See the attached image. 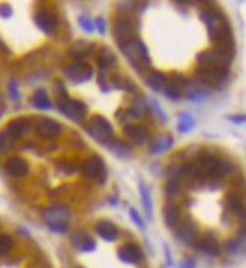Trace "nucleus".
Wrapping results in <instances>:
<instances>
[{"label":"nucleus","instance_id":"1","mask_svg":"<svg viewBox=\"0 0 246 268\" xmlns=\"http://www.w3.org/2000/svg\"><path fill=\"white\" fill-rule=\"evenodd\" d=\"M201 17H203V21L207 24L210 39L216 44H221L222 48L227 50V45L230 44L231 33H230V26L227 24L225 18L216 12H210V11L203 12Z\"/></svg>","mask_w":246,"mask_h":268},{"label":"nucleus","instance_id":"2","mask_svg":"<svg viewBox=\"0 0 246 268\" xmlns=\"http://www.w3.org/2000/svg\"><path fill=\"white\" fill-rule=\"evenodd\" d=\"M120 48H122L125 57L135 66H141L143 63L147 65L150 62L149 51L140 39H129L128 42L120 45Z\"/></svg>","mask_w":246,"mask_h":268},{"label":"nucleus","instance_id":"3","mask_svg":"<svg viewBox=\"0 0 246 268\" xmlns=\"http://www.w3.org/2000/svg\"><path fill=\"white\" fill-rule=\"evenodd\" d=\"M87 132L96 141H99L102 144H108L114 136V131H113L111 123L102 116H95L90 119L89 126H87Z\"/></svg>","mask_w":246,"mask_h":268},{"label":"nucleus","instance_id":"4","mask_svg":"<svg viewBox=\"0 0 246 268\" xmlns=\"http://www.w3.org/2000/svg\"><path fill=\"white\" fill-rule=\"evenodd\" d=\"M198 62L203 66H213V67H221V69H228V65L231 62V54L224 50V48H213L207 50L198 56Z\"/></svg>","mask_w":246,"mask_h":268},{"label":"nucleus","instance_id":"5","mask_svg":"<svg viewBox=\"0 0 246 268\" xmlns=\"http://www.w3.org/2000/svg\"><path fill=\"white\" fill-rule=\"evenodd\" d=\"M197 80L209 87H218L224 80L227 70L221 67H213V66H200L195 72Z\"/></svg>","mask_w":246,"mask_h":268},{"label":"nucleus","instance_id":"6","mask_svg":"<svg viewBox=\"0 0 246 268\" xmlns=\"http://www.w3.org/2000/svg\"><path fill=\"white\" fill-rule=\"evenodd\" d=\"M59 109L74 122H83L87 114V106L81 100L75 99H66L63 102H59Z\"/></svg>","mask_w":246,"mask_h":268},{"label":"nucleus","instance_id":"7","mask_svg":"<svg viewBox=\"0 0 246 268\" xmlns=\"http://www.w3.org/2000/svg\"><path fill=\"white\" fill-rule=\"evenodd\" d=\"M65 75L74 83H84L93 76V67L83 62H75L65 67Z\"/></svg>","mask_w":246,"mask_h":268},{"label":"nucleus","instance_id":"8","mask_svg":"<svg viewBox=\"0 0 246 268\" xmlns=\"http://www.w3.org/2000/svg\"><path fill=\"white\" fill-rule=\"evenodd\" d=\"M81 172L87 178H96L99 183H104L105 181V167H104V161L99 156H96V155L84 161V164L81 165Z\"/></svg>","mask_w":246,"mask_h":268},{"label":"nucleus","instance_id":"9","mask_svg":"<svg viewBox=\"0 0 246 268\" xmlns=\"http://www.w3.org/2000/svg\"><path fill=\"white\" fill-rule=\"evenodd\" d=\"M35 23H36V26H38L42 32H45L47 34H50V33H53V32L57 29V26H59V18H57V15H56L53 11H50V9H42V11H39L36 15H35Z\"/></svg>","mask_w":246,"mask_h":268},{"label":"nucleus","instance_id":"10","mask_svg":"<svg viewBox=\"0 0 246 268\" xmlns=\"http://www.w3.org/2000/svg\"><path fill=\"white\" fill-rule=\"evenodd\" d=\"M36 132L42 138H54L62 134V126L53 119H39L36 123Z\"/></svg>","mask_w":246,"mask_h":268},{"label":"nucleus","instance_id":"11","mask_svg":"<svg viewBox=\"0 0 246 268\" xmlns=\"http://www.w3.org/2000/svg\"><path fill=\"white\" fill-rule=\"evenodd\" d=\"M44 216L47 219L48 223H69V217H71V213H69V208L66 205H54L50 207L44 211Z\"/></svg>","mask_w":246,"mask_h":268},{"label":"nucleus","instance_id":"12","mask_svg":"<svg viewBox=\"0 0 246 268\" xmlns=\"http://www.w3.org/2000/svg\"><path fill=\"white\" fill-rule=\"evenodd\" d=\"M119 258L120 261L126 262V264H138L143 259V250L140 249V246L137 244H125L123 247L119 249Z\"/></svg>","mask_w":246,"mask_h":268},{"label":"nucleus","instance_id":"13","mask_svg":"<svg viewBox=\"0 0 246 268\" xmlns=\"http://www.w3.org/2000/svg\"><path fill=\"white\" fill-rule=\"evenodd\" d=\"M5 169L11 177H15V178H21V177H26L29 174V165L21 158L8 159L6 165H5Z\"/></svg>","mask_w":246,"mask_h":268},{"label":"nucleus","instance_id":"14","mask_svg":"<svg viewBox=\"0 0 246 268\" xmlns=\"http://www.w3.org/2000/svg\"><path fill=\"white\" fill-rule=\"evenodd\" d=\"M96 234L105 241H116L119 237V229L110 220H101L96 225Z\"/></svg>","mask_w":246,"mask_h":268},{"label":"nucleus","instance_id":"15","mask_svg":"<svg viewBox=\"0 0 246 268\" xmlns=\"http://www.w3.org/2000/svg\"><path fill=\"white\" fill-rule=\"evenodd\" d=\"M132 33H134V24L128 18L120 20L114 27V37L119 41L120 45H123L125 42H128L131 39Z\"/></svg>","mask_w":246,"mask_h":268},{"label":"nucleus","instance_id":"16","mask_svg":"<svg viewBox=\"0 0 246 268\" xmlns=\"http://www.w3.org/2000/svg\"><path fill=\"white\" fill-rule=\"evenodd\" d=\"M72 244H74L75 249H78L81 252H92L96 247L95 240L86 231H77L72 235Z\"/></svg>","mask_w":246,"mask_h":268},{"label":"nucleus","instance_id":"17","mask_svg":"<svg viewBox=\"0 0 246 268\" xmlns=\"http://www.w3.org/2000/svg\"><path fill=\"white\" fill-rule=\"evenodd\" d=\"M123 131L128 135V138H131L137 144H144L149 139V132H147L146 126H141V125H126Z\"/></svg>","mask_w":246,"mask_h":268},{"label":"nucleus","instance_id":"18","mask_svg":"<svg viewBox=\"0 0 246 268\" xmlns=\"http://www.w3.org/2000/svg\"><path fill=\"white\" fill-rule=\"evenodd\" d=\"M200 249L209 255H213V256L219 255V252H221V246H219L218 238L210 233L203 235V238L200 240Z\"/></svg>","mask_w":246,"mask_h":268},{"label":"nucleus","instance_id":"19","mask_svg":"<svg viewBox=\"0 0 246 268\" xmlns=\"http://www.w3.org/2000/svg\"><path fill=\"white\" fill-rule=\"evenodd\" d=\"M177 237L183 243H186V244L194 243V240L197 237V226H195V223L191 222V220H186L185 223H182L179 226V229H177Z\"/></svg>","mask_w":246,"mask_h":268},{"label":"nucleus","instance_id":"20","mask_svg":"<svg viewBox=\"0 0 246 268\" xmlns=\"http://www.w3.org/2000/svg\"><path fill=\"white\" fill-rule=\"evenodd\" d=\"M11 135H14L15 138H20V136H24L29 131H30V122L24 117H20V119H15L12 120L9 125H8V129H6Z\"/></svg>","mask_w":246,"mask_h":268},{"label":"nucleus","instance_id":"21","mask_svg":"<svg viewBox=\"0 0 246 268\" xmlns=\"http://www.w3.org/2000/svg\"><path fill=\"white\" fill-rule=\"evenodd\" d=\"M33 106L35 108H38V109H42V111H47L53 106V102L50 99V96L47 95V92L44 89H39L35 92L33 95Z\"/></svg>","mask_w":246,"mask_h":268},{"label":"nucleus","instance_id":"22","mask_svg":"<svg viewBox=\"0 0 246 268\" xmlns=\"http://www.w3.org/2000/svg\"><path fill=\"white\" fill-rule=\"evenodd\" d=\"M173 142H174V139H173L170 135H167V136H159V138H156V141L150 145V153H152V155H159V153H164V151H167V150L171 148Z\"/></svg>","mask_w":246,"mask_h":268},{"label":"nucleus","instance_id":"23","mask_svg":"<svg viewBox=\"0 0 246 268\" xmlns=\"http://www.w3.org/2000/svg\"><path fill=\"white\" fill-rule=\"evenodd\" d=\"M233 169L231 164L227 161H216V164L213 165V168L209 171V175L213 177V178H222L227 174H230Z\"/></svg>","mask_w":246,"mask_h":268},{"label":"nucleus","instance_id":"24","mask_svg":"<svg viewBox=\"0 0 246 268\" xmlns=\"http://www.w3.org/2000/svg\"><path fill=\"white\" fill-rule=\"evenodd\" d=\"M147 83L152 89L155 90H161L167 86V76L159 72V70H153L150 75H149V78H147Z\"/></svg>","mask_w":246,"mask_h":268},{"label":"nucleus","instance_id":"25","mask_svg":"<svg viewBox=\"0 0 246 268\" xmlns=\"http://www.w3.org/2000/svg\"><path fill=\"white\" fill-rule=\"evenodd\" d=\"M114 62H116V56L108 48H102L101 50V54L98 57V65H99L101 69H105V70L110 69Z\"/></svg>","mask_w":246,"mask_h":268},{"label":"nucleus","instance_id":"26","mask_svg":"<svg viewBox=\"0 0 246 268\" xmlns=\"http://www.w3.org/2000/svg\"><path fill=\"white\" fill-rule=\"evenodd\" d=\"M164 217H165V222H167L168 226L177 225L179 220H180V208L177 205H167Z\"/></svg>","mask_w":246,"mask_h":268},{"label":"nucleus","instance_id":"27","mask_svg":"<svg viewBox=\"0 0 246 268\" xmlns=\"http://www.w3.org/2000/svg\"><path fill=\"white\" fill-rule=\"evenodd\" d=\"M147 112V105L143 99H137L132 105V108L129 109V116L132 119H140V117H144Z\"/></svg>","mask_w":246,"mask_h":268},{"label":"nucleus","instance_id":"28","mask_svg":"<svg viewBox=\"0 0 246 268\" xmlns=\"http://www.w3.org/2000/svg\"><path fill=\"white\" fill-rule=\"evenodd\" d=\"M15 136L11 135L8 131L0 132V153H6L15 145Z\"/></svg>","mask_w":246,"mask_h":268},{"label":"nucleus","instance_id":"29","mask_svg":"<svg viewBox=\"0 0 246 268\" xmlns=\"http://www.w3.org/2000/svg\"><path fill=\"white\" fill-rule=\"evenodd\" d=\"M194 126H195V120L189 116V114H186V112L180 114V117H179V131L182 134H186V132L192 131Z\"/></svg>","mask_w":246,"mask_h":268},{"label":"nucleus","instance_id":"30","mask_svg":"<svg viewBox=\"0 0 246 268\" xmlns=\"http://www.w3.org/2000/svg\"><path fill=\"white\" fill-rule=\"evenodd\" d=\"M90 50H92V47H90L87 42L78 41L75 45H72V48H71V56L75 57V59H80V57H83V56H87V53H89Z\"/></svg>","mask_w":246,"mask_h":268},{"label":"nucleus","instance_id":"31","mask_svg":"<svg viewBox=\"0 0 246 268\" xmlns=\"http://www.w3.org/2000/svg\"><path fill=\"white\" fill-rule=\"evenodd\" d=\"M140 194H141V200H143V204H144L146 214H147V216H152V198H150L149 189H147L144 184L140 186Z\"/></svg>","mask_w":246,"mask_h":268},{"label":"nucleus","instance_id":"32","mask_svg":"<svg viewBox=\"0 0 246 268\" xmlns=\"http://www.w3.org/2000/svg\"><path fill=\"white\" fill-rule=\"evenodd\" d=\"M164 93L171 100H179L182 98V90L177 84H167L164 87Z\"/></svg>","mask_w":246,"mask_h":268},{"label":"nucleus","instance_id":"33","mask_svg":"<svg viewBox=\"0 0 246 268\" xmlns=\"http://www.w3.org/2000/svg\"><path fill=\"white\" fill-rule=\"evenodd\" d=\"M227 202H228V205H230V208H231V210L239 211V213H240V216L243 217V214H245V211H243V202H242V200H240V197H239V195H236V194H230V195H228Z\"/></svg>","mask_w":246,"mask_h":268},{"label":"nucleus","instance_id":"34","mask_svg":"<svg viewBox=\"0 0 246 268\" xmlns=\"http://www.w3.org/2000/svg\"><path fill=\"white\" fill-rule=\"evenodd\" d=\"M216 158L215 156H212V155H203L201 158H200V168L203 169V171H206L207 174H209V171L213 168V165L216 164Z\"/></svg>","mask_w":246,"mask_h":268},{"label":"nucleus","instance_id":"35","mask_svg":"<svg viewBox=\"0 0 246 268\" xmlns=\"http://www.w3.org/2000/svg\"><path fill=\"white\" fill-rule=\"evenodd\" d=\"M14 249V241L9 235H0V256L8 255Z\"/></svg>","mask_w":246,"mask_h":268},{"label":"nucleus","instance_id":"36","mask_svg":"<svg viewBox=\"0 0 246 268\" xmlns=\"http://www.w3.org/2000/svg\"><path fill=\"white\" fill-rule=\"evenodd\" d=\"M179 174H180L182 178L191 180V178H194V177L198 175V168H197V165H194V164H188V165H185V167L180 168Z\"/></svg>","mask_w":246,"mask_h":268},{"label":"nucleus","instance_id":"37","mask_svg":"<svg viewBox=\"0 0 246 268\" xmlns=\"http://www.w3.org/2000/svg\"><path fill=\"white\" fill-rule=\"evenodd\" d=\"M165 192L168 197H176V195H179L182 192V186L179 184L177 180H170L165 186Z\"/></svg>","mask_w":246,"mask_h":268},{"label":"nucleus","instance_id":"38","mask_svg":"<svg viewBox=\"0 0 246 268\" xmlns=\"http://www.w3.org/2000/svg\"><path fill=\"white\" fill-rule=\"evenodd\" d=\"M188 87H189V90H188V98H189L191 100L198 102V100H203V99L206 98V93H203L201 90H198V87H195V86H192V84H189Z\"/></svg>","mask_w":246,"mask_h":268},{"label":"nucleus","instance_id":"39","mask_svg":"<svg viewBox=\"0 0 246 268\" xmlns=\"http://www.w3.org/2000/svg\"><path fill=\"white\" fill-rule=\"evenodd\" d=\"M78 24H80L81 29L86 30L87 33H90V32L95 30V24H93L92 18H89V17H86V15H81V17L78 18Z\"/></svg>","mask_w":246,"mask_h":268},{"label":"nucleus","instance_id":"40","mask_svg":"<svg viewBox=\"0 0 246 268\" xmlns=\"http://www.w3.org/2000/svg\"><path fill=\"white\" fill-rule=\"evenodd\" d=\"M47 225L53 233H59V234H63L69 229V223H48L47 222Z\"/></svg>","mask_w":246,"mask_h":268},{"label":"nucleus","instance_id":"41","mask_svg":"<svg viewBox=\"0 0 246 268\" xmlns=\"http://www.w3.org/2000/svg\"><path fill=\"white\" fill-rule=\"evenodd\" d=\"M9 96L12 100H18L20 99V92H18V86H17V81L12 80L9 83Z\"/></svg>","mask_w":246,"mask_h":268},{"label":"nucleus","instance_id":"42","mask_svg":"<svg viewBox=\"0 0 246 268\" xmlns=\"http://www.w3.org/2000/svg\"><path fill=\"white\" fill-rule=\"evenodd\" d=\"M129 214H131V219L134 220V223H135L137 226L144 228V222H143L141 216H140V214L137 213V210H135V208H131V210H129Z\"/></svg>","mask_w":246,"mask_h":268},{"label":"nucleus","instance_id":"43","mask_svg":"<svg viewBox=\"0 0 246 268\" xmlns=\"http://www.w3.org/2000/svg\"><path fill=\"white\" fill-rule=\"evenodd\" d=\"M12 15V9L9 5H2L0 6V17H3V18H9Z\"/></svg>","mask_w":246,"mask_h":268},{"label":"nucleus","instance_id":"44","mask_svg":"<svg viewBox=\"0 0 246 268\" xmlns=\"http://www.w3.org/2000/svg\"><path fill=\"white\" fill-rule=\"evenodd\" d=\"M152 108L158 112V116H159L164 122H167V116H165V112L161 109V106H159V103H158L156 100H152Z\"/></svg>","mask_w":246,"mask_h":268},{"label":"nucleus","instance_id":"45","mask_svg":"<svg viewBox=\"0 0 246 268\" xmlns=\"http://www.w3.org/2000/svg\"><path fill=\"white\" fill-rule=\"evenodd\" d=\"M59 168H63V169H65V172H68V174H71V172H74V171H75V167H74L71 162H68V164H66V162H63V161L59 164Z\"/></svg>","mask_w":246,"mask_h":268},{"label":"nucleus","instance_id":"46","mask_svg":"<svg viewBox=\"0 0 246 268\" xmlns=\"http://www.w3.org/2000/svg\"><path fill=\"white\" fill-rule=\"evenodd\" d=\"M179 268H197V265H195L194 261H183V262L179 265Z\"/></svg>","mask_w":246,"mask_h":268},{"label":"nucleus","instance_id":"47","mask_svg":"<svg viewBox=\"0 0 246 268\" xmlns=\"http://www.w3.org/2000/svg\"><path fill=\"white\" fill-rule=\"evenodd\" d=\"M96 27H98V30L101 32V33H104L105 32V21L102 20V18H98L96 20V24H95Z\"/></svg>","mask_w":246,"mask_h":268},{"label":"nucleus","instance_id":"48","mask_svg":"<svg viewBox=\"0 0 246 268\" xmlns=\"http://www.w3.org/2000/svg\"><path fill=\"white\" fill-rule=\"evenodd\" d=\"M230 120L233 122V123H243L245 122V116H233V117H230Z\"/></svg>","mask_w":246,"mask_h":268}]
</instances>
